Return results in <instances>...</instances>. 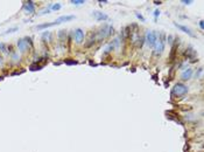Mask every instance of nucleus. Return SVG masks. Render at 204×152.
<instances>
[{
	"mask_svg": "<svg viewBox=\"0 0 204 152\" xmlns=\"http://www.w3.org/2000/svg\"><path fill=\"white\" fill-rule=\"evenodd\" d=\"M187 93H188V87L186 84H183V83H176V84L174 85L173 95L180 97V96H184Z\"/></svg>",
	"mask_w": 204,
	"mask_h": 152,
	"instance_id": "obj_1",
	"label": "nucleus"
},
{
	"mask_svg": "<svg viewBox=\"0 0 204 152\" xmlns=\"http://www.w3.org/2000/svg\"><path fill=\"white\" fill-rule=\"evenodd\" d=\"M145 41H146V43L148 45V47H155V43H156V41H157L156 33H155V32H153V31L147 32Z\"/></svg>",
	"mask_w": 204,
	"mask_h": 152,
	"instance_id": "obj_2",
	"label": "nucleus"
},
{
	"mask_svg": "<svg viewBox=\"0 0 204 152\" xmlns=\"http://www.w3.org/2000/svg\"><path fill=\"white\" fill-rule=\"evenodd\" d=\"M164 49V34H161V39H159V41H156L155 43V54L160 55Z\"/></svg>",
	"mask_w": 204,
	"mask_h": 152,
	"instance_id": "obj_3",
	"label": "nucleus"
},
{
	"mask_svg": "<svg viewBox=\"0 0 204 152\" xmlns=\"http://www.w3.org/2000/svg\"><path fill=\"white\" fill-rule=\"evenodd\" d=\"M74 36H75V41L77 43H82L83 40H84V32H83V29H80V28L76 29L74 32Z\"/></svg>",
	"mask_w": 204,
	"mask_h": 152,
	"instance_id": "obj_4",
	"label": "nucleus"
},
{
	"mask_svg": "<svg viewBox=\"0 0 204 152\" xmlns=\"http://www.w3.org/2000/svg\"><path fill=\"white\" fill-rule=\"evenodd\" d=\"M75 19V15H63V17H60L57 18L54 22L58 25V23H63V22H68V21H71V20H74Z\"/></svg>",
	"mask_w": 204,
	"mask_h": 152,
	"instance_id": "obj_5",
	"label": "nucleus"
},
{
	"mask_svg": "<svg viewBox=\"0 0 204 152\" xmlns=\"http://www.w3.org/2000/svg\"><path fill=\"white\" fill-rule=\"evenodd\" d=\"M18 47L20 52L25 53L28 49V43H27V41L25 39H20V40H18Z\"/></svg>",
	"mask_w": 204,
	"mask_h": 152,
	"instance_id": "obj_6",
	"label": "nucleus"
},
{
	"mask_svg": "<svg viewBox=\"0 0 204 152\" xmlns=\"http://www.w3.org/2000/svg\"><path fill=\"white\" fill-rule=\"evenodd\" d=\"M192 69L191 68H188V69H186L184 72L181 74V78L183 81H187V80H190V77L192 76Z\"/></svg>",
	"mask_w": 204,
	"mask_h": 152,
	"instance_id": "obj_7",
	"label": "nucleus"
},
{
	"mask_svg": "<svg viewBox=\"0 0 204 152\" xmlns=\"http://www.w3.org/2000/svg\"><path fill=\"white\" fill-rule=\"evenodd\" d=\"M25 9H26V12L28 14L31 13H34V11H35V7H34V4H33V1H28L25 4Z\"/></svg>",
	"mask_w": 204,
	"mask_h": 152,
	"instance_id": "obj_8",
	"label": "nucleus"
},
{
	"mask_svg": "<svg viewBox=\"0 0 204 152\" xmlns=\"http://www.w3.org/2000/svg\"><path fill=\"white\" fill-rule=\"evenodd\" d=\"M175 26L177 27V28H180V29H181V31H183V32H184V33H187V34H188V35L192 36V38H194V36H195V34H194V33H192V32H191V29H190V28H188V27L183 26V25H177V23H175Z\"/></svg>",
	"mask_w": 204,
	"mask_h": 152,
	"instance_id": "obj_9",
	"label": "nucleus"
},
{
	"mask_svg": "<svg viewBox=\"0 0 204 152\" xmlns=\"http://www.w3.org/2000/svg\"><path fill=\"white\" fill-rule=\"evenodd\" d=\"M93 15L97 18L98 21H100V20H106V19H107V15L100 13V12H94V13H93Z\"/></svg>",
	"mask_w": 204,
	"mask_h": 152,
	"instance_id": "obj_10",
	"label": "nucleus"
},
{
	"mask_svg": "<svg viewBox=\"0 0 204 152\" xmlns=\"http://www.w3.org/2000/svg\"><path fill=\"white\" fill-rule=\"evenodd\" d=\"M54 25H56L55 22H51V23H43V25H39V26H36L35 28L36 29H43V28H48V27H51Z\"/></svg>",
	"mask_w": 204,
	"mask_h": 152,
	"instance_id": "obj_11",
	"label": "nucleus"
},
{
	"mask_svg": "<svg viewBox=\"0 0 204 152\" xmlns=\"http://www.w3.org/2000/svg\"><path fill=\"white\" fill-rule=\"evenodd\" d=\"M31 72H36V70H41L42 69V66H39V64H31V67H29Z\"/></svg>",
	"mask_w": 204,
	"mask_h": 152,
	"instance_id": "obj_12",
	"label": "nucleus"
},
{
	"mask_svg": "<svg viewBox=\"0 0 204 152\" xmlns=\"http://www.w3.org/2000/svg\"><path fill=\"white\" fill-rule=\"evenodd\" d=\"M65 36H67L65 31H60V32H58V39H60V40H64V39H65Z\"/></svg>",
	"mask_w": 204,
	"mask_h": 152,
	"instance_id": "obj_13",
	"label": "nucleus"
},
{
	"mask_svg": "<svg viewBox=\"0 0 204 152\" xmlns=\"http://www.w3.org/2000/svg\"><path fill=\"white\" fill-rule=\"evenodd\" d=\"M71 4H74V5H80V4H84V0H71Z\"/></svg>",
	"mask_w": 204,
	"mask_h": 152,
	"instance_id": "obj_14",
	"label": "nucleus"
},
{
	"mask_svg": "<svg viewBox=\"0 0 204 152\" xmlns=\"http://www.w3.org/2000/svg\"><path fill=\"white\" fill-rule=\"evenodd\" d=\"M60 8H61V4H55V5H53V9H54V11H58Z\"/></svg>",
	"mask_w": 204,
	"mask_h": 152,
	"instance_id": "obj_15",
	"label": "nucleus"
},
{
	"mask_svg": "<svg viewBox=\"0 0 204 152\" xmlns=\"http://www.w3.org/2000/svg\"><path fill=\"white\" fill-rule=\"evenodd\" d=\"M67 64H77V61H70V60H65Z\"/></svg>",
	"mask_w": 204,
	"mask_h": 152,
	"instance_id": "obj_16",
	"label": "nucleus"
},
{
	"mask_svg": "<svg viewBox=\"0 0 204 152\" xmlns=\"http://www.w3.org/2000/svg\"><path fill=\"white\" fill-rule=\"evenodd\" d=\"M15 31H18V28H16V27H14V28H11V29H8V31H7V33H14Z\"/></svg>",
	"mask_w": 204,
	"mask_h": 152,
	"instance_id": "obj_17",
	"label": "nucleus"
},
{
	"mask_svg": "<svg viewBox=\"0 0 204 152\" xmlns=\"http://www.w3.org/2000/svg\"><path fill=\"white\" fill-rule=\"evenodd\" d=\"M135 15H137V17H138V18H139V19H140V20H142V21H145V18H143V17H142L141 14L137 13V14H135Z\"/></svg>",
	"mask_w": 204,
	"mask_h": 152,
	"instance_id": "obj_18",
	"label": "nucleus"
},
{
	"mask_svg": "<svg viewBox=\"0 0 204 152\" xmlns=\"http://www.w3.org/2000/svg\"><path fill=\"white\" fill-rule=\"evenodd\" d=\"M182 2H183V4H186V5H189V4H191L192 1H191V0H182Z\"/></svg>",
	"mask_w": 204,
	"mask_h": 152,
	"instance_id": "obj_19",
	"label": "nucleus"
},
{
	"mask_svg": "<svg viewBox=\"0 0 204 152\" xmlns=\"http://www.w3.org/2000/svg\"><path fill=\"white\" fill-rule=\"evenodd\" d=\"M22 73H25V70H21V72H14V73H12V75H20V74H22Z\"/></svg>",
	"mask_w": 204,
	"mask_h": 152,
	"instance_id": "obj_20",
	"label": "nucleus"
},
{
	"mask_svg": "<svg viewBox=\"0 0 204 152\" xmlns=\"http://www.w3.org/2000/svg\"><path fill=\"white\" fill-rule=\"evenodd\" d=\"M200 27H201V28H202V29H203V28H204V25H203V21H200Z\"/></svg>",
	"mask_w": 204,
	"mask_h": 152,
	"instance_id": "obj_21",
	"label": "nucleus"
},
{
	"mask_svg": "<svg viewBox=\"0 0 204 152\" xmlns=\"http://www.w3.org/2000/svg\"><path fill=\"white\" fill-rule=\"evenodd\" d=\"M154 15H155V17L160 15V12H159V11H155V12H154Z\"/></svg>",
	"mask_w": 204,
	"mask_h": 152,
	"instance_id": "obj_22",
	"label": "nucleus"
},
{
	"mask_svg": "<svg viewBox=\"0 0 204 152\" xmlns=\"http://www.w3.org/2000/svg\"><path fill=\"white\" fill-rule=\"evenodd\" d=\"M4 47H5L4 43H0V49H4Z\"/></svg>",
	"mask_w": 204,
	"mask_h": 152,
	"instance_id": "obj_23",
	"label": "nucleus"
},
{
	"mask_svg": "<svg viewBox=\"0 0 204 152\" xmlns=\"http://www.w3.org/2000/svg\"><path fill=\"white\" fill-rule=\"evenodd\" d=\"M154 4H155V5H160V4H161V1H154Z\"/></svg>",
	"mask_w": 204,
	"mask_h": 152,
	"instance_id": "obj_24",
	"label": "nucleus"
},
{
	"mask_svg": "<svg viewBox=\"0 0 204 152\" xmlns=\"http://www.w3.org/2000/svg\"><path fill=\"white\" fill-rule=\"evenodd\" d=\"M1 63H2V58L0 57V64H1Z\"/></svg>",
	"mask_w": 204,
	"mask_h": 152,
	"instance_id": "obj_25",
	"label": "nucleus"
}]
</instances>
